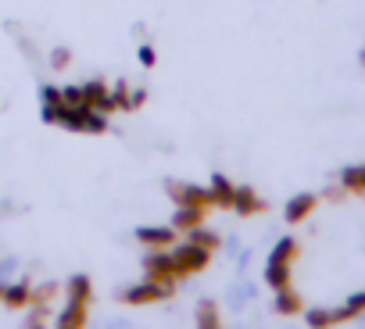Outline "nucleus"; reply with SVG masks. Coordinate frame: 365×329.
I'll return each mask as SVG.
<instances>
[{"label":"nucleus","instance_id":"f257e3e1","mask_svg":"<svg viewBox=\"0 0 365 329\" xmlns=\"http://www.w3.org/2000/svg\"><path fill=\"white\" fill-rule=\"evenodd\" d=\"M172 261H175V272H197L208 265V251H201V244H187L172 251Z\"/></svg>","mask_w":365,"mask_h":329},{"label":"nucleus","instance_id":"f03ea898","mask_svg":"<svg viewBox=\"0 0 365 329\" xmlns=\"http://www.w3.org/2000/svg\"><path fill=\"white\" fill-rule=\"evenodd\" d=\"M165 293H168L165 283H147V286H133V290L125 293V301L140 304V301H158V297H165Z\"/></svg>","mask_w":365,"mask_h":329},{"label":"nucleus","instance_id":"7ed1b4c3","mask_svg":"<svg viewBox=\"0 0 365 329\" xmlns=\"http://www.w3.org/2000/svg\"><path fill=\"white\" fill-rule=\"evenodd\" d=\"M312 208H315V197H312V194H301V197H294V201L287 204V219H290V222H301Z\"/></svg>","mask_w":365,"mask_h":329},{"label":"nucleus","instance_id":"20e7f679","mask_svg":"<svg viewBox=\"0 0 365 329\" xmlns=\"http://www.w3.org/2000/svg\"><path fill=\"white\" fill-rule=\"evenodd\" d=\"M140 240L150 244V247H168L175 240V233L172 229H140Z\"/></svg>","mask_w":365,"mask_h":329},{"label":"nucleus","instance_id":"39448f33","mask_svg":"<svg viewBox=\"0 0 365 329\" xmlns=\"http://www.w3.org/2000/svg\"><path fill=\"white\" fill-rule=\"evenodd\" d=\"M265 279L279 290V286H287V283H290V268H287L283 261H272V258H269V272H265Z\"/></svg>","mask_w":365,"mask_h":329},{"label":"nucleus","instance_id":"423d86ee","mask_svg":"<svg viewBox=\"0 0 365 329\" xmlns=\"http://www.w3.org/2000/svg\"><path fill=\"white\" fill-rule=\"evenodd\" d=\"M340 183H344V190H361V194H365V164H358V169H347V172L340 176Z\"/></svg>","mask_w":365,"mask_h":329},{"label":"nucleus","instance_id":"0eeeda50","mask_svg":"<svg viewBox=\"0 0 365 329\" xmlns=\"http://www.w3.org/2000/svg\"><path fill=\"white\" fill-rule=\"evenodd\" d=\"M233 204H237V212H240V215L262 212V201H255V194H251V190H240V194H233Z\"/></svg>","mask_w":365,"mask_h":329},{"label":"nucleus","instance_id":"6e6552de","mask_svg":"<svg viewBox=\"0 0 365 329\" xmlns=\"http://www.w3.org/2000/svg\"><path fill=\"white\" fill-rule=\"evenodd\" d=\"M365 311V293H358V297H351L340 311H336V322H347V318H354V315H361Z\"/></svg>","mask_w":365,"mask_h":329},{"label":"nucleus","instance_id":"1a4fd4ad","mask_svg":"<svg viewBox=\"0 0 365 329\" xmlns=\"http://www.w3.org/2000/svg\"><path fill=\"white\" fill-rule=\"evenodd\" d=\"M276 308H279L283 315H294V311H301V301H297L287 286H279V301H276Z\"/></svg>","mask_w":365,"mask_h":329},{"label":"nucleus","instance_id":"9d476101","mask_svg":"<svg viewBox=\"0 0 365 329\" xmlns=\"http://www.w3.org/2000/svg\"><path fill=\"white\" fill-rule=\"evenodd\" d=\"M233 194H237V190L219 176V179H215V194H212V201H215V204H233Z\"/></svg>","mask_w":365,"mask_h":329},{"label":"nucleus","instance_id":"9b49d317","mask_svg":"<svg viewBox=\"0 0 365 329\" xmlns=\"http://www.w3.org/2000/svg\"><path fill=\"white\" fill-rule=\"evenodd\" d=\"M201 219H205V212H197V208L187 204V208H182V215H175V226H197Z\"/></svg>","mask_w":365,"mask_h":329},{"label":"nucleus","instance_id":"f8f14e48","mask_svg":"<svg viewBox=\"0 0 365 329\" xmlns=\"http://www.w3.org/2000/svg\"><path fill=\"white\" fill-rule=\"evenodd\" d=\"M294 251H297V244H294V240H283V244L272 251V261H290V258H294Z\"/></svg>","mask_w":365,"mask_h":329},{"label":"nucleus","instance_id":"ddd939ff","mask_svg":"<svg viewBox=\"0 0 365 329\" xmlns=\"http://www.w3.org/2000/svg\"><path fill=\"white\" fill-rule=\"evenodd\" d=\"M308 322L312 325H329V322H336V311H322V308L319 311H308Z\"/></svg>","mask_w":365,"mask_h":329},{"label":"nucleus","instance_id":"4468645a","mask_svg":"<svg viewBox=\"0 0 365 329\" xmlns=\"http://www.w3.org/2000/svg\"><path fill=\"white\" fill-rule=\"evenodd\" d=\"M29 301V286H11L8 290V304H26Z\"/></svg>","mask_w":365,"mask_h":329},{"label":"nucleus","instance_id":"2eb2a0df","mask_svg":"<svg viewBox=\"0 0 365 329\" xmlns=\"http://www.w3.org/2000/svg\"><path fill=\"white\" fill-rule=\"evenodd\" d=\"M190 240H194V244H205V247H215V244H219V236H215V233H201V229H194V233H190Z\"/></svg>","mask_w":365,"mask_h":329},{"label":"nucleus","instance_id":"dca6fc26","mask_svg":"<svg viewBox=\"0 0 365 329\" xmlns=\"http://www.w3.org/2000/svg\"><path fill=\"white\" fill-rule=\"evenodd\" d=\"M197 318H205L208 325H215V322H219V318H215V308H212V304H208L205 311H197Z\"/></svg>","mask_w":365,"mask_h":329}]
</instances>
